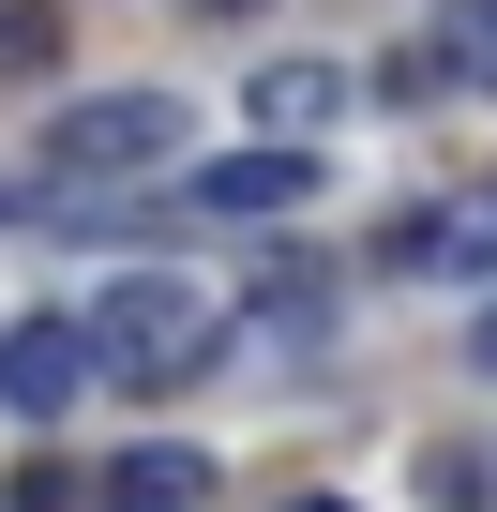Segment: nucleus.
I'll list each match as a JSON object with an SVG mask.
<instances>
[{"label": "nucleus", "instance_id": "nucleus-7", "mask_svg": "<svg viewBox=\"0 0 497 512\" xmlns=\"http://www.w3.org/2000/svg\"><path fill=\"white\" fill-rule=\"evenodd\" d=\"M422 76L437 91H497V0H437L422 16Z\"/></svg>", "mask_w": 497, "mask_h": 512}, {"label": "nucleus", "instance_id": "nucleus-3", "mask_svg": "<svg viewBox=\"0 0 497 512\" xmlns=\"http://www.w3.org/2000/svg\"><path fill=\"white\" fill-rule=\"evenodd\" d=\"M91 377H106L91 317H16V332H0V407H31V422H61V407H76Z\"/></svg>", "mask_w": 497, "mask_h": 512}, {"label": "nucleus", "instance_id": "nucleus-5", "mask_svg": "<svg viewBox=\"0 0 497 512\" xmlns=\"http://www.w3.org/2000/svg\"><path fill=\"white\" fill-rule=\"evenodd\" d=\"M302 196H317V166H302L287 136H272V151H226V166L196 181V211H226V226H272V211H302Z\"/></svg>", "mask_w": 497, "mask_h": 512}, {"label": "nucleus", "instance_id": "nucleus-9", "mask_svg": "<svg viewBox=\"0 0 497 512\" xmlns=\"http://www.w3.org/2000/svg\"><path fill=\"white\" fill-rule=\"evenodd\" d=\"M467 362H482V377H497V317H482V332H467Z\"/></svg>", "mask_w": 497, "mask_h": 512}, {"label": "nucleus", "instance_id": "nucleus-8", "mask_svg": "<svg viewBox=\"0 0 497 512\" xmlns=\"http://www.w3.org/2000/svg\"><path fill=\"white\" fill-rule=\"evenodd\" d=\"M257 121L302 151L317 121H347V76H332V61H272V76H257Z\"/></svg>", "mask_w": 497, "mask_h": 512}, {"label": "nucleus", "instance_id": "nucleus-4", "mask_svg": "<svg viewBox=\"0 0 497 512\" xmlns=\"http://www.w3.org/2000/svg\"><path fill=\"white\" fill-rule=\"evenodd\" d=\"M392 256H407V272H437V287H497V181H482V196H452V211H422Z\"/></svg>", "mask_w": 497, "mask_h": 512}, {"label": "nucleus", "instance_id": "nucleus-1", "mask_svg": "<svg viewBox=\"0 0 497 512\" xmlns=\"http://www.w3.org/2000/svg\"><path fill=\"white\" fill-rule=\"evenodd\" d=\"M211 287H181V272H121L106 302H91V347H106V377L121 392H181L196 362H211Z\"/></svg>", "mask_w": 497, "mask_h": 512}, {"label": "nucleus", "instance_id": "nucleus-6", "mask_svg": "<svg viewBox=\"0 0 497 512\" xmlns=\"http://www.w3.org/2000/svg\"><path fill=\"white\" fill-rule=\"evenodd\" d=\"M106 512H211V452H181V437L121 452V467H106Z\"/></svg>", "mask_w": 497, "mask_h": 512}, {"label": "nucleus", "instance_id": "nucleus-2", "mask_svg": "<svg viewBox=\"0 0 497 512\" xmlns=\"http://www.w3.org/2000/svg\"><path fill=\"white\" fill-rule=\"evenodd\" d=\"M181 136H196L181 91H91V106L46 121V166H61V181H136V166H166Z\"/></svg>", "mask_w": 497, "mask_h": 512}, {"label": "nucleus", "instance_id": "nucleus-10", "mask_svg": "<svg viewBox=\"0 0 497 512\" xmlns=\"http://www.w3.org/2000/svg\"><path fill=\"white\" fill-rule=\"evenodd\" d=\"M287 512H347V497H287Z\"/></svg>", "mask_w": 497, "mask_h": 512}]
</instances>
